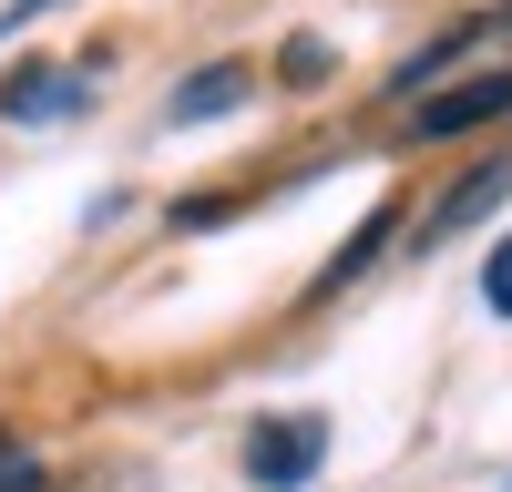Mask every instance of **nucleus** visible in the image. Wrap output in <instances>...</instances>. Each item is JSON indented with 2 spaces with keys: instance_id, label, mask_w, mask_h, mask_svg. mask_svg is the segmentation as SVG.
<instances>
[{
  "instance_id": "7",
  "label": "nucleus",
  "mask_w": 512,
  "mask_h": 492,
  "mask_svg": "<svg viewBox=\"0 0 512 492\" xmlns=\"http://www.w3.org/2000/svg\"><path fill=\"white\" fill-rule=\"evenodd\" d=\"M0 492H41V462H31V441L0 431Z\"/></svg>"
},
{
  "instance_id": "6",
  "label": "nucleus",
  "mask_w": 512,
  "mask_h": 492,
  "mask_svg": "<svg viewBox=\"0 0 512 492\" xmlns=\"http://www.w3.org/2000/svg\"><path fill=\"white\" fill-rule=\"evenodd\" d=\"M502 185H512V164H482V175L461 185V195H441V216H431V236H461V226H472V216H482V205H492Z\"/></svg>"
},
{
  "instance_id": "8",
  "label": "nucleus",
  "mask_w": 512,
  "mask_h": 492,
  "mask_svg": "<svg viewBox=\"0 0 512 492\" xmlns=\"http://www.w3.org/2000/svg\"><path fill=\"white\" fill-rule=\"evenodd\" d=\"M482 298H492V308H502V318H512V236H502V246H492V267H482Z\"/></svg>"
},
{
  "instance_id": "3",
  "label": "nucleus",
  "mask_w": 512,
  "mask_h": 492,
  "mask_svg": "<svg viewBox=\"0 0 512 492\" xmlns=\"http://www.w3.org/2000/svg\"><path fill=\"white\" fill-rule=\"evenodd\" d=\"M236 103H246V62H205V72H185L175 123H216V113H236Z\"/></svg>"
},
{
  "instance_id": "5",
  "label": "nucleus",
  "mask_w": 512,
  "mask_h": 492,
  "mask_svg": "<svg viewBox=\"0 0 512 492\" xmlns=\"http://www.w3.org/2000/svg\"><path fill=\"white\" fill-rule=\"evenodd\" d=\"M390 236H400V205H379V216H369V226H359V236H349V246L328 257V277H318V287H349V277H359V267L379 257V246H390Z\"/></svg>"
},
{
  "instance_id": "4",
  "label": "nucleus",
  "mask_w": 512,
  "mask_h": 492,
  "mask_svg": "<svg viewBox=\"0 0 512 492\" xmlns=\"http://www.w3.org/2000/svg\"><path fill=\"white\" fill-rule=\"evenodd\" d=\"M0 103H11V123H52V113H72V103H82V82H72V72H21Z\"/></svg>"
},
{
  "instance_id": "1",
  "label": "nucleus",
  "mask_w": 512,
  "mask_h": 492,
  "mask_svg": "<svg viewBox=\"0 0 512 492\" xmlns=\"http://www.w3.org/2000/svg\"><path fill=\"white\" fill-rule=\"evenodd\" d=\"M318 462H328V421H318V410H287V421L246 431V482L256 492H297Z\"/></svg>"
},
{
  "instance_id": "2",
  "label": "nucleus",
  "mask_w": 512,
  "mask_h": 492,
  "mask_svg": "<svg viewBox=\"0 0 512 492\" xmlns=\"http://www.w3.org/2000/svg\"><path fill=\"white\" fill-rule=\"evenodd\" d=\"M492 113H512V72H482V82H461V93H431L410 123L441 144V134H472V123H492Z\"/></svg>"
},
{
  "instance_id": "9",
  "label": "nucleus",
  "mask_w": 512,
  "mask_h": 492,
  "mask_svg": "<svg viewBox=\"0 0 512 492\" xmlns=\"http://www.w3.org/2000/svg\"><path fill=\"white\" fill-rule=\"evenodd\" d=\"M31 11H52V0H11V11H0V31H11V21H31Z\"/></svg>"
}]
</instances>
